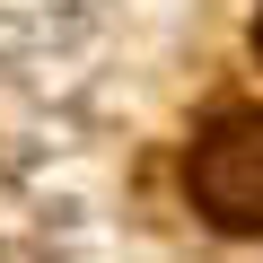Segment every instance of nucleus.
<instances>
[{
	"label": "nucleus",
	"mask_w": 263,
	"mask_h": 263,
	"mask_svg": "<svg viewBox=\"0 0 263 263\" xmlns=\"http://www.w3.org/2000/svg\"><path fill=\"white\" fill-rule=\"evenodd\" d=\"M184 193L211 228H263V114H219L193 158H184Z\"/></svg>",
	"instance_id": "1"
}]
</instances>
